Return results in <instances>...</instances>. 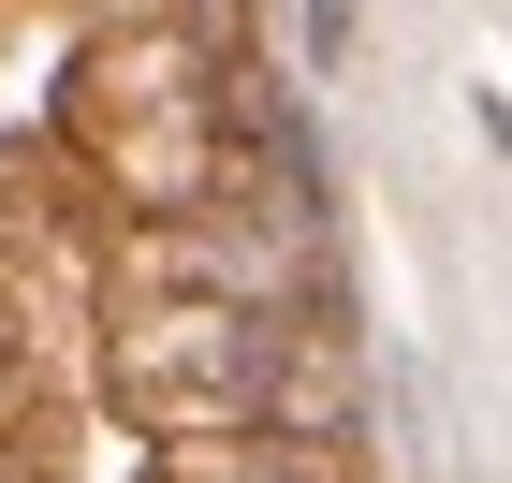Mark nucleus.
Segmentation results:
<instances>
[{
    "label": "nucleus",
    "mask_w": 512,
    "mask_h": 483,
    "mask_svg": "<svg viewBox=\"0 0 512 483\" xmlns=\"http://www.w3.org/2000/svg\"><path fill=\"white\" fill-rule=\"evenodd\" d=\"M308 337H322V322L235 308V293H118L103 396H118L147 440H235V425H278V410H293Z\"/></svg>",
    "instance_id": "1"
},
{
    "label": "nucleus",
    "mask_w": 512,
    "mask_h": 483,
    "mask_svg": "<svg viewBox=\"0 0 512 483\" xmlns=\"http://www.w3.org/2000/svg\"><path fill=\"white\" fill-rule=\"evenodd\" d=\"M147 483H352V469H337V440H308V425H235V440H176Z\"/></svg>",
    "instance_id": "2"
},
{
    "label": "nucleus",
    "mask_w": 512,
    "mask_h": 483,
    "mask_svg": "<svg viewBox=\"0 0 512 483\" xmlns=\"http://www.w3.org/2000/svg\"><path fill=\"white\" fill-rule=\"evenodd\" d=\"M15 483H59V469H30V454H15Z\"/></svg>",
    "instance_id": "3"
}]
</instances>
